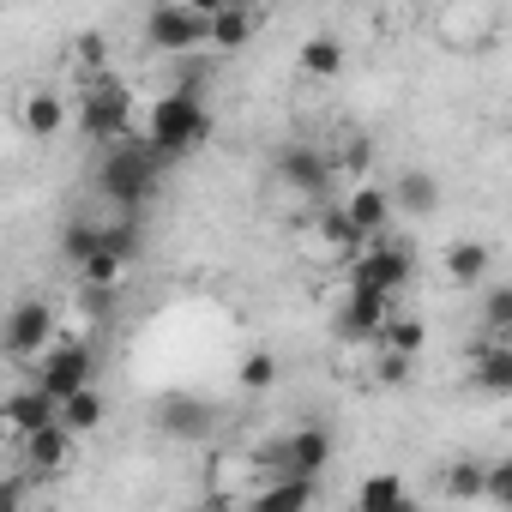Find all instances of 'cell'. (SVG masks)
<instances>
[{
	"mask_svg": "<svg viewBox=\"0 0 512 512\" xmlns=\"http://www.w3.org/2000/svg\"><path fill=\"white\" fill-rule=\"evenodd\" d=\"M404 494H410V488H404V476H398V470H374V476L356 488V506H350V512H392Z\"/></svg>",
	"mask_w": 512,
	"mask_h": 512,
	"instance_id": "obj_22",
	"label": "cell"
},
{
	"mask_svg": "<svg viewBox=\"0 0 512 512\" xmlns=\"http://www.w3.org/2000/svg\"><path fill=\"white\" fill-rule=\"evenodd\" d=\"M278 181L290 187V193H308L314 205L332 193V157L320 151V145H284L278 151Z\"/></svg>",
	"mask_w": 512,
	"mask_h": 512,
	"instance_id": "obj_9",
	"label": "cell"
},
{
	"mask_svg": "<svg viewBox=\"0 0 512 512\" xmlns=\"http://www.w3.org/2000/svg\"><path fill=\"white\" fill-rule=\"evenodd\" d=\"M266 458H272V476H278V482H284V476H290V482H320V470L332 464V434H326V428H296V434H284Z\"/></svg>",
	"mask_w": 512,
	"mask_h": 512,
	"instance_id": "obj_7",
	"label": "cell"
},
{
	"mask_svg": "<svg viewBox=\"0 0 512 512\" xmlns=\"http://www.w3.org/2000/svg\"><path fill=\"white\" fill-rule=\"evenodd\" d=\"M253 31H260V13H253V7H211L205 49H247Z\"/></svg>",
	"mask_w": 512,
	"mask_h": 512,
	"instance_id": "obj_16",
	"label": "cell"
},
{
	"mask_svg": "<svg viewBox=\"0 0 512 512\" xmlns=\"http://www.w3.org/2000/svg\"><path fill=\"white\" fill-rule=\"evenodd\" d=\"M199 512H235V500H223V494H211V500H205Z\"/></svg>",
	"mask_w": 512,
	"mask_h": 512,
	"instance_id": "obj_36",
	"label": "cell"
},
{
	"mask_svg": "<svg viewBox=\"0 0 512 512\" xmlns=\"http://www.w3.org/2000/svg\"><path fill=\"white\" fill-rule=\"evenodd\" d=\"M386 199H392V205H404L410 217H428V211L440 205V181H434L428 169H404V175L386 187Z\"/></svg>",
	"mask_w": 512,
	"mask_h": 512,
	"instance_id": "obj_17",
	"label": "cell"
},
{
	"mask_svg": "<svg viewBox=\"0 0 512 512\" xmlns=\"http://www.w3.org/2000/svg\"><path fill=\"white\" fill-rule=\"evenodd\" d=\"M49 344H55V308L49 302H19L7 320H0V356L37 362Z\"/></svg>",
	"mask_w": 512,
	"mask_h": 512,
	"instance_id": "obj_8",
	"label": "cell"
},
{
	"mask_svg": "<svg viewBox=\"0 0 512 512\" xmlns=\"http://www.w3.org/2000/svg\"><path fill=\"white\" fill-rule=\"evenodd\" d=\"M73 272H79V290H103V296L127 278V266L115 260V253H103V247H97V253H85V260H79Z\"/></svg>",
	"mask_w": 512,
	"mask_h": 512,
	"instance_id": "obj_26",
	"label": "cell"
},
{
	"mask_svg": "<svg viewBox=\"0 0 512 512\" xmlns=\"http://www.w3.org/2000/svg\"><path fill=\"white\" fill-rule=\"evenodd\" d=\"M410 278H416V260H410V247H404V241H392V235L362 241V253L350 260V290H380V296H398Z\"/></svg>",
	"mask_w": 512,
	"mask_h": 512,
	"instance_id": "obj_6",
	"label": "cell"
},
{
	"mask_svg": "<svg viewBox=\"0 0 512 512\" xmlns=\"http://www.w3.org/2000/svg\"><path fill=\"white\" fill-rule=\"evenodd\" d=\"M79 133L97 139V145H121V139H133V133H139V121H133V91L115 85V79L85 85V91H79Z\"/></svg>",
	"mask_w": 512,
	"mask_h": 512,
	"instance_id": "obj_3",
	"label": "cell"
},
{
	"mask_svg": "<svg viewBox=\"0 0 512 512\" xmlns=\"http://www.w3.org/2000/svg\"><path fill=\"white\" fill-rule=\"evenodd\" d=\"M139 241H145V235H139V217H115V223H97V247H103V253H115L121 266H133V260H139Z\"/></svg>",
	"mask_w": 512,
	"mask_h": 512,
	"instance_id": "obj_25",
	"label": "cell"
},
{
	"mask_svg": "<svg viewBox=\"0 0 512 512\" xmlns=\"http://www.w3.org/2000/svg\"><path fill=\"white\" fill-rule=\"evenodd\" d=\"M205 31H211V7H193V0H163V7L145 13V43L175 61L205 49Z\"/></svg>",
	"mask_w": 512,
	"mask_h": 512,
	"instance_id": "obj_4",
	"label": "cell"
},
{
	"mask_svg": "<svg viewBox=\"0 0 512 512\" xmlns=\"http://www.w3.org/2000/svg\"><path fill=\"white\" fill-rule=\"evenodd\" d=\"M368 163H374V145H368V139H350V151H344V169H350V175H368Z\"/></svg>",
	"mask_w": 512,
	"mask_h": 512,
	"instance_id": "obj_34",
	"label": "cell"
},
{
	"mask_svg": "<svg viewBox=\"0 0 512 512\" xmlns=\"http://www.w3.org/2000/svg\"><path fill=\"white\" fill-rule=\"evenodd\" d=\"M482 332H488L494 344L512 338V290H488V302H482Z\"/></svg>",
	"mask_w": 512,
	"mask_h": 512,
	"instance_id": "obj_28",
	"label": "cell"
},
{
	"mask_svg": "<svg viewBox=\"0 0 512 512\" xmlns=\"http://www.w3.org/2000/svg\"><path fill=\"white\" fill-rule=\"evenodd\" d=\"M278 380V356H266V350H253L247 362H241V392H266Z\"/></svg>",
	"mask_w": 512,
	"mask_h": 512,
	"instance_id": "obj_30",
	"label": "cell"
},
{
	"mask_svg": "<svg viewBox=\"0 0 512 512\" xmlns=\"http://www.w3.org/2000/svg\"><path fill=\"white\" fill-rule=\"evenodd\" d=\"M314 506V482H266L260 494H253V506L247 512H308Z\"/></svg>",
	"mask_w": 512,
	"mask_h": 512,
	"instance_id": "obj_21",
	"label": "cell"
},
{
	"mask_svg": "<svg viewBox=\"0 0 512 512\" xmlns=\"http://www.w3.org/2000/svg\"><path fill=\"white\" fill-rule=\"evenodd\" d=\"M61 253L79 266L85 253H97V223H67V235H61Z\"/></svg>",
	"mask_w": 512,
	"mask_h": 512,
	"instance_id": "obj_32",
	"label": "cell"
},
{
	"mask_svg": "<svg viewBox=\"0 0 512 512\" xmlns=\"http://www.w3.org/2000/svg\"><path fill=\"white\" fill-rule=\"evenodd\" d=\"M392 512H422V500H410V494H404V500H398Z\"/></svg>",
	"mask_w": 512,
	"mask_h": 512,
	"instance_id": "obj_37",
	"label": "cell"
},
{
	"mask_svg": "<svg viewBox=\"0 0 512 512\" xmlns=\"http://www.w3.org/2000/svg\"><path fill=\"white\" fill-rule=\"evenodd\" d=\"M488 266H494V253H488V241H452L446 247V278L452 284H482L488 278Z\"/></svg>",
	"mask_w": 512,
	"mask_h": 512,
	"instance_id": "obj_18",
	"label": "cell"
},
{
	"mask_svg": "<svg viewBox=\"0 0 512 512\" xmlns=\"http://www.w3.org/2000/svg\"><path fill=\"white\" fill-rule=\"evenodd\" d=\"M410 368H416V362H404V356H380V386H404Z\"/></svg>",
	"mask_w": 512,
	"mask_h": 512,
	"instance_id": "obj_35",
	"label": "cell"
},
{
	"mask_svg": "<svg viewBox=\"0 0 512 512\" xmlns=\"http://www.w3.org/2000/svg\"><path fill=\"white\" fill-rule=\"evenodd\" d=\"M157 422H163L175 440H205V434L217 428V404H205V398H193V392H169V398H157Z\"/></svg>",
	"mask_w": 512,
	"mask_h": 512,
	"instance_id": "obj_11",
	"label": "cell"
},
{
	"mask_svg": "<svg viewBox=\"0 0 512 512\" xmlns=\"http://www.w3.org/2000/svg\"><path fill=\"white\" fill-rule=\"evenodd\" d=\"M386 320H392V296H380V290H350L344 308H338V338L374 344V332H380Z\"/></svg>",
	"mask_w": 512,
	"mask_h": 512,
	"instance_id": "obj_10",
	"label": "cell"
},
{
	"mask_svg": "<svg viewBox=\"0 0 512 512\" xmlns=\"http://www.w3.org/2000/svg\"><path fill=\"white\" fill-rule=\"evenodd\" d=\"M440 488H446L452 500H476V494H482V464H476V458H458V464H446Z\"/></svg>",
	"mask_w": 512,
	"mask_h": 512,
	"instance_id": "obj_29",
	"label": "cell"
},
{
	"mask_svg": "<svg viewBox=\"0 0 512 512\" xmlns=\"http://www.w3.org/2000/svg\"><path fill=\"white\" fill-rule=\"evenodd\" d=\"M344 223L362 235V241H374V235H386V223H392V199H386V187H374V181H356L350 193H344Z\"/></svg>",
	"mask_w": 512,
	"mask_h": 512,
	"instance_id": "obj_12",
	"label": "cell"
},
{
	"mask_svg": "<svg viewBox=\"0 0 512 512\" xmlns=\"http://www.w3.org/2000/svg\"><path fill=\"white\" fill-rule=\"evenodd\" d=\"M320 241H326V253H344V260H356V253H362V235L344 223L338 205H320Z\"/></svg>",
	"mask_w": 512,
	"mask_h": 512,
	"instance_id": "obj_27",
	"label": "cell"
},
{
	"mask_svg": "<svg viewBox=\"0 0 512 512\" xmlns=\"http://www.w3.org/2000/svg\"><path fill=\"white\" fill-rule=\"evenodd\" d=\"M31 368H37V392L55 398V404H67L73 392H85L97 380V350L85 338H67V344H49Z\"/></svg>",
	"mask_w": 512,
	"mask_h": 512,
	"instance_id": "obj_5",
	"label": "cell"
},
{
	"mask_svg": "<svg viewBox=\"0 0 512 512\" xmlns=\"http://www.w3.org/2000/svg\"><path fill=\"white\" fill-rule=\"evenodd\" d=\"M374 344H380L386 356L416 362V356H422V344H428V326H422V320H386V326L374 332Z\"/></svg>",
	"mask_w": 512,
	"mask_h": 512,
	"instance_id": "obj_23",
	"label": "cell"
},
{
	"mask_svg": "<svg viewBox=\"0 0 512 512\" xmlns=\"http://www.w3.org/2000/svg\"><path fill=\"white\" fill-rule=\"evenodd\" d=\"M302 73H308V79H338V73H344V43L326 37V31L308 37V43H302Z\"/></svg>",
	"mask_w": 512,
	"mask_h": 512,
	"instance_id": "obj_24",
	"label": "cell"
},
{
	"mask_svg": "<svg viewBox=\"0 0 512 512\" xmlns=\"http://www.w3.org/2000/svg\"><path fill=\"white\" fill-rule=\"evenodd\" d=\"M470 380H476L488 398H506V392H512V344L482 338V344H476V356H470Z\"/></svg>",
	"mask_w": 512,
	"mask_h": 512,
	"instance_id": "obj_15",
	"label": "cell"
},
{
	"mask_svg": "<svg viewBox=\"0 0 512 512\" xmlns=\"http://www.w3.org/2000/svg\"><path fill=\"white\" fill-rule=\"evenodd\" d=\"M482 494H488L494 506H506V500H512V464H506V458L482 464Z\"/></svg>",
	"mask_w": 512,
	"mask_h": 512,
	"instance_id": "obj_31",
	"label": "cell"
},
{
	"mask_svg": "<svg viewBox=\"0 0 512 512\" xmlns=\"http://www.w3.org/2000/svg\"><path fill=\"white\" fill-rule=\"evenodd\" d=\"M163 157L145 145V133H133V139H121V145H109L103 151V163H97V193L121 211V217H133L139 205H151V193L163 187Z\"/></svg>",
	"mask_w": 512,
	"mask_h": 512,
	"instance_id": "obj_1",
	"label": "cell"
},
{
	"mask_svg": "<svg viewBox=\"0 0 512 512\" xmlns=\"http://www.w3.org/2000/svg\"><path fill=\"white\" fill-rule=\"evenodd\" d=\"M97 422H103V392H97V386H85V392H73L67 404H55V428H67L73 440L91 434Z\"/></svg>",
	"mask_w": 512,
	"mask_h": 512,
	"instance_id": "obj_20",
	"label": "cell"
},
{
	"mask_svg": "<svg viewBox=\"0 0 512 512\" xmlns=\"http://www.w3.org/2000/svg\"><path fill=\"white\" fill-rule=\"evenodd\" d=\"M145 145H151L163 163L193 157L199 145H211V109H205V97H193V91L157 97L151 115H145Z\"/></svg>",
	"mask_w": 512,
	"mask_h": 512,
	"instance_id": "obj_2",
	"label": "cell"
},
{
	"mask_svg": "<svg viewBox=\"0 0 512 512\" xmlns=\"http://www.w3.org/2000/svg\"><path fill=\"white\" fill-rule=\"evenodd\" d=\"M73 446H79V440H73L67 428H55V422H49V428H37L31 440H19L25 476H61V470L73 464Z\"/></svg>",
	"mask_w": 512,
	"mask_h": 512,
	"instance_id": "obj_13",
	"label": "cell"
},
{
	"mask_svg": "<svg viewBox=\"0 0 512 512\" xmlns=\"http://www.w3.org/2000/svg\"><path fill=\"white\" fill-rule=\"evenodd\" d=\"M49 422H55V398H43L37 386H19L7 404H0V428H7V440H31Z\"/></svg>",
	"mask_w": 512,
	"mask_h": 512,
	"instance_id": "obj_14",
	"label": "cell"
},
{
	"mask_svg": "<svg viewBox=\"0 0 512 512\" xmlns=\"http://www.w3.org/2000/svg\"><path fill=\"white\" fill-rule=\"evenodd\" d=\"M73 49H79V61H85L91 73H103V61H109V43H103V31H85Z\"/></svg>",
	"mask_w": 512,
	"mask_h": 512,
	"instance_id": "obj_33",
	"label": "cell"
},
{
	"mask_svg": "<svg viewBox=\"0 0 512 512\" xmlns=\"http://www.w3.org/2000/svg\"><path fill=\"white\" fill-rule=\"evenodd\" d=\"M19 121H25V133H31V139H55V133L67 127V103H61L55 91H31V97H25V109H19Z\"/></svg>",
	"mask_w": 512,
	"mask_h": 512,
	"instance_id": "obj_19",
	"label": "cell"
}]
</instances>
